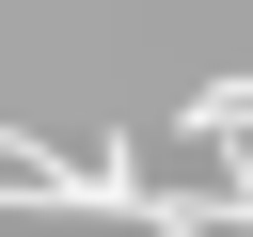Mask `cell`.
I'll list each match as a JSON object with an SVG mask.
<instances>
[{
	"instance_id": "cell-1",
	"label": "cell",
	"mask_w": 253,
	"mask_h": 237,
	"mask_svg": "<svg viewBox=\"0 0 253 237\" xmlns=\"http://www.w3.org/2000/svg\"><path fill=\"white\" fill-rule=\"evenodd\" d=\"M190 142H221V158H237V142H253V79H206V95H190Z\"/></svg>"
}]
</instances>
